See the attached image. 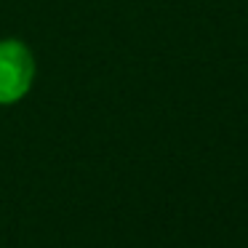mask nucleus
I'll use <instances>...</instances> for the list:
<instances>
[{
  "mask_svg": "<svg viewBox=\"0 0 248 248\" xmlns=\"http://www.w3.org/2000/svg\"><path fill=\"white\" fill-rule=\"evenodd\" d=\"M35 80V59L22 40H0V104H16L30 93Z\"/></svg>",
  "mask_w": 248,
  "mask_h": 248,
  "instance_id": "obj_1",
  "label": "nucleus"
}]
</instances>
